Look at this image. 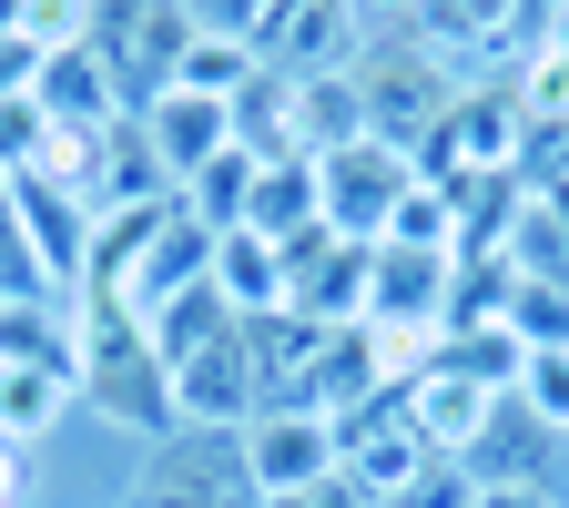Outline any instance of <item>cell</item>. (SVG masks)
I'll use <instances>...</instances> for the list:
<instances>
[{"label":"cell","mask_w":569,"mask_h":508,"mask_svg":"<svg viewBox=\"0 0 569 508\" xmlns=\"http://www.w3.org/2000/svg\"><path fill=\"white\" fill-rule=\"evenodd\" d=\"M498 387H478V377H458V367H427L417 387H407V417H417V438L438 448V458H468V448H488V427H498Z\"/></svg>","instance_id":"4fadbf2b"},{"label":"cell","mask_w":569,"mask_h":508,"mask_svg":"<svg viewBox=\"0 0 569 508\" xmlns=\"http://www.w3.org/2000/svg\"><path fill=\"white\" fill-rule=\"evenodd\" d=\"M458 255L438 245H367V326H448Z\"/></svg>","instance_id":"8fae6325"},{"label":"cell","mask_w":569,"mask_h":508,"mask_svg":"<svg viewBox=\"0 0 569 508\" xmlns=\"http://www.w3.org/2000/svg\"><path fill=\"white\" fill-rule=\"evenodd\" d=\"M336 438H346V448H336V468H346L356 488H367L377 508H387V498H397V488H407V478H417L427 458H438V448L417 438V417H407V387L367 397V407H356V417L336 427Z\"/></svg>","instance_id":"9c48e42d"},{"label":"cell","mask_w":569,"mask_h":508,"mask_svg":"<svg viewBox=\"0 0 569 508\" xmlns=\"http://www.w3.org/2000/svg\"><path fill=\"white\" fill-rule=\"evenodd\" d=\"M509 336L539 356V346H569V285L559 275H519V296H509Z\"/></svg>","instance_id":"44dd1931"},{"label":"cell","mask_w":569,"mask_h":508,"mask_svg":"<svg viewBox=\"0 0 569 508\" xmlns=\"http://www.w3.org/2000/svg\"><path fill=\"white\" fill-rule=\"evenodd\" d=\"M31 102H41V112H51V132H71V142H92V132H112V122H122V82L102 71V51H92V41L41 51Z\"/></svg>","instance_id":"7c38bea8"},{"label":"cell","mask_w":569,"mask_h":508,"mask_svg":"<svg viewBox=\"0 0 569 508\" xmlns=\"http://www.w3.org/2000/svg\"><path fill=\"white\" fill-rule=\"evenodd\" d=\"M92 51L122 82V112H142V102L173 92V71L193 51V21H183V0H92Z\"/></svg>","instance_id":"277c9868"},{"label":"cell","mask_w":569,"mask_h":508,"mask_svg":"<svg viewBox=\"0 0 569 508\" xmlns=\"http://www.w3.org/2000/svg\"><path fill=\"white\" fill-rule=\"evenodd\" d=\"M316 183H326V235L377 245V235H387V213H397V193L417 183V163L387 153V142H346V153L316 163Z\"/></svg>","instance_id":"ba28073f"},{"label":"cell","mask_w":569,"mask_h":508,"mask_svg":"<svg viewBox=\"0 0 569 508\" xmlns=\"http://www.w3.org/2000/svg\"><path fill=\"white\" fill-rule=\"evenodd\" d=\"M336 448H346L336 417H316V407H296V397H274V407L244 417V468H254L264 498H296V488L336 478Z\"/></svg>","instance_id":"8992f818"},{"label":"cell","mask_w":569,"mask_h":508,"mask_svg":"<svg viewBox=\"0 0 569 508\" xmlns=\"http://www.w3.org/2000/svg\"><path fill=\"white\" fill-rule=\"evenodd\" d=\"M264 11H274V0H183V21H193V31H213V41H254V31H264Z\"/></svg>","instance_id":"d4e9b609"},{"label":"cell","mask_w":569,"mask_h":508,"mask_svg":"<svg viewBox=\"0 0 569 508\" xmlns=\"http://www.w3.org/2000/svg\"><path fill=\"white\" fill-rule=\"evenodd\" d=\"M71 397L142 448L173 438V377H163L153 336H142V316H122L112 296H71Z\"/></svg>","instance_id":"6da1fadb"},{"label":"cell","mask_w":569,"mask_h":508,"mask_svg":"<svg viewBox=\"0 0 569 508\" xmlns=\"http://www.w3.org/2000/svg\"><path fill=\"white\" fill-rule=\"evenodd\" d=\"M31 82H41V51L21 31H0V102H31Z\"/></svg>","instance_id":"484cf974"},{"label":"cell","mask_w":569,"mask_h":508,"mask_svg":"<svg viewBox=\"0 0 569 508\" xmlns=\"http://www.w3.org/2000/svg\"><path fill=\"white\" fill-rule=\"evenodd\" d=\"M509 397H519V417H539V427H549V438H569V346H539L529 367H519V387H509Z\"/></svg>","instance_id":"7402d4cb"},{"label":"cell","mask_w":569,"mask_h":508,"mask_svg":"<svg viewBox=\"0 0 569 508\" xmlns=\"http://www.w3.org/2000/svg\"><path fill=\"white\" fill-rule=\"evenodd\" d=\"M0 31H21V0H0Z\"/></svg>","instance_id":"f546056e"},{"label":"cell","mask_w":569,"mask_h":508,"mask_svg":"<svg viewBox=\"0 0 569 508\" xmlns=\"http://www.w3.org/2000/svg\"><path fill=\"white\" fill-rule=\"evenodd\" d=\"M549 51H569V0H559V11H549V31H539Z\"/></svg>","instance_id":"f1b7e54d"},{"label":"cell","mask_w":569,"mask_h":508,"mask_svg":"<svg viewBox=\"0 0 569 508\" xmlns=\"http://www.w3.org/2000/svg\"><path fill=\"white\" fill-rule=\"evenodd\" d=\"M21 41H31V51H71V41H92V0H21Z\"/></svg>","instance_id":"cb8c5ba5"},{"label":"cell","mask_w":569,"mask_h":508,"mask_svg":"<svg viewBox=\"0 0 569 508\" xmlns=\"http://www.w3.org/2000/svg\"><path fill=\"white\" fill-rule=\"evenodd\" d=\"M142 508H264L244 468V427H173L142 448Z\"/></svg>","instance_id":"3957f363"},{"label":"cell","mask_w":569,"mask_h":508,"mask_svg":"<svg viewBox=\"0 0 569 508\" xmlns=\"http://www.w3.org/2000/svg\"><path fill=\"white\" fill-rule=\"evenodd\" d=\"M264 508H377V498L336 468V478H316V488H296V498H264Z\"/></svg>","instance_id":"4316f807"},{"label":"cell","mask_w":569,"mask_h":508,"mask_svg":"<svg viewBox=\"0 0 569 508\" xmlns=\"http://www.w3.org/2000/svg\"><path fill=\"white\" fill-rule=\"evenodd\" d=\"M254 41H213V31H193V51H183V71H173V92H203V102H234L244 82H254Z\"/></svg>","instance_id":"d6986e66"},{"label":"cell","mask_w":569,"mask_h":508,"mask_svg":"<svg viewBox=\"0 0 569 508\" xmlns=\"http://www.w3.org/2000/svg\"><path fill=\"white\" fill-rule=\"evenodd\" d=\"M254 51L274 71H296V82H316V71H356V51H367V0H274Z\"/></svg>","instance_id":"52a82bcc"},{"label":"cell","mask_w":569,"mask_h":508,"mask_svg":"<svg viewBox=\"0 0 569 508\" xmlns=\"http://www.w3.org/2000/svg\"><path fill=\"white\" fill-rule=\"evenodd\" d=\"M254 173H264V163L244 153V142H224V153H213V163H203V173H193L173 203L193 213L203 235H234V225H244V203H254Z\"/></svg>","instance_id":"e0dca14e"},{"label":"cell","mask_w":569,"mask_h":508,"mask_svg":"<svg viewBox=\"0 0 569 508\" xmlns=\"http://www.w3.org/2000/svg\"><path fill=\"white\" fill-rule=\"evenodd\" d=\"M346 82H356V102H367V132L387 142V153H417V142L448 122V102H458V71L407 31V11H397V31H367V51H356Z\"/></svg>","instance_id":"7a4b0ae2"},{"label":"cell","mask_w":569,"mask_h":508,"mask_svg":"<svg viewBox=\"0 0 569 508\" xmlns=\"http://www.w3.org/2000/svg\"><path fill=\"white\" fill-rule=\"evenodd\" d=\"M346 142H377V132H367V102H356V82H346V71L296 82V153L326 163V153H346Z\"/></svg>","instance_id":"9a60e30c"},{"label":"cell","mask_w":569,"mask_h":508,"mask_svg":"<svg viewBox=\"0 0 569 508\" xmlns=\"http://www.w3.org/2000/svg\"><path fill=\"white\" fill-rule=\"evenodd\" d=\"M11 203H21V235L41 255V275H51V296L71 306L82 275H92V203L71 183H51V173H11Z\"/></svg>","instance_id":"30bf717a"},{"label":"cell","mask_w":569,"mask_h":508,"mask_svg":"<svg viewBox=\"0 0 569 508\" xmlns=\"http://www.w3.org/2000/svg\"><path fill=\"white\" fill-rule=\"evenodd\" d=\"M213 285L234 316H284V245L264 235H213Z\"/></svg>","instance_id":"2e32d148"},{"label":"cell","mask_w":569,"mask_h":508,"mask_svg":"<svg viewBox=\"0 0 569 508\" xmlns=\"http://www.w3.org/2000/svg\"><path fill=\"white\" fill-rule=\"evenodd\" d=\"M132 122H142V142H153V163L173 173V193H183V183L234 142V112H224V102H203V92H163V102H142Z\"/></svg>","instance_id":"5bb4252c"},{"label":"cell","mask_w":569,"mask_h":508,"mask_svg":"<svg viewBox=\"0 0 569 508\" xmlns=\"http://www.w3.org/2000/svg\"><path fill=\"white\" fill-rule=\"evenodd\" d=\"M377 245H438V255H458V203H448V183H407L397 193V213H387V235Z\"/></svg>","instance_id":"ffe728a7"},{"label":"cell","mask_w":569,"mask_h":508,"mask_svg":"<svg viewBox=\"0 0 569 508\" xmlns=\"http://www.w3.org/2000/svg\"><path fill=\"white\" fill-rule=\"evenodd\" d=\"M21 468H31V448L0 438V508H21Z\"/></svg>","instance_id":"83f0119b"},{"label":"cell","mask_w":569,"mask_h":508,"mask_svg":"<svg viewBox=\"0 0 569 508\" xmlns=\"http://www.w3.org/2000/svg\"><path fill=\"white\" fill-rule=\"evenodd\" d=\"M61 407H71L61 367H0V438H11V448H41L61 427Z\"/></svg>","instance_id":"ac0fdd59"},{"label":"cell","mask_w":569,"mask_h":508,"mask_svg":"<svg viewBox=\"0 0 569 508\" xmlns=\"http://www.w3.org/2000/svg\"><path fill=\"white\" fill-rule=\"evenodd\" d=\"M407 31L438 51L458 82H498V71H519V0H397Z\"/></svg>","instance_id":"5b68a950"},{"label":"cell","mask_w":569,"mask_h":508,"mask_svg":"<svg viewBox=\"0 0 569 508\" xmlns=\"http://www.w3.org/2000/svg\"><path fill=\"white\" fill-rule=\"evenodd\" d=\"M21 296H51V275H41L31 235H21V203L0 193V306H21Z\"/></svg>","instance_id":"603a6c76"}]
</instances>
